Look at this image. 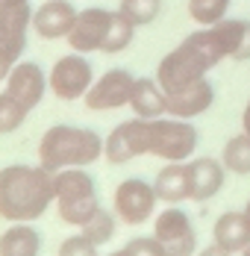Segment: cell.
<instances>
[{"instance_id":"83f0119b","label":"cell","mask_w":250,"mask_h":256,"mask_svg":"<svg viewBox=\"0 0 250 256\" xmlns=\"http://www.w3.org/2000/svg\"><path fill=\"white\" fill-rule=\"evenodd\" d=\"M15 62H18V59H15L12 53H6L3 48H0V82H6V80H9L12 68H15Z\"/></svg>"},{"instance_id":"cb8c5ba5","label":"cell","mask_w":250,"mask_h":256,"mask_svg":"<svg viewBox=\"0 0 250 256\" xmlns=\"http://www.w3.org/2000/svg\"><path fill=\"white\" fill-rule=\"evenodd\" d=\"M118 12L136 26H148L162 15V0H118Z\"/></svg>"},{"instance_id":"44dd1931","label":"cell","mask_w":250,"mask_h":256,"mask_svg":"<svg viewBox=\"0 0 250 256\" xmlns=\"http://www.w3.org/2000/svg\"><path fill=\"white\" fill-rule=\"evenodd\" d=\"M232 0H188V18L198 26H212L230 18Z\"/></svg>"},{"instance_id":"484cf974","label":"cell","mask_w":250,"mask_h":256,"mask_svg":"<svg viewBox=\"0 0 250 256\" xmlns=\"http://www.w3.org/2000/svg\"><path fill=\"white\" fill-rule=\"evenodd\" d=\"M56 256H100V254H98V244L88 242V238L80 232V236H68V238L59 244Z\"/></svg>"},{"instance_id":"e0dca14e","label":"cell","mask_w":250,"mask_h":256,"mask_svg":"<svg viewBox=\"0 0 250 256\" xmlns=\"http://www.w3.org/2000/svg\"><path fill=\"white\" fill-rule=\"evenodd\" d=\"M130 109H132L136 118H144V121H153V118L168 115V94H165V88L156 82V77H136L132 98H130Z\"/></svg>"},{"instance_id":"3957f363","label":"cell","mask_w":250,"mask_h":256,"mask_svg":"<svg viewBox=\"0 0 250 256\" xmlns=\"http://www.w3.org/2000/svg\"><path fill=\"white\" fill-rule=\"evenodd\" d=\"M53 188H56V212L65 224L82 227L94 212L100 209L98 186L88 171L80 168H62L53 174Z\"/></svg>"},{"instance_id":"7402d4cb","label":"cell","mask_w":250,"mask_h":256,"mask_svg":"<svg viewBox=\"0 0 250 256\" xmlns=\"http://www.w3.org/2000/svg\"><path fill=\"white\" fill-rule=\"evenodd\" d=\"M136 30H138V26L132 24V21H126L121 12H115L112 26H109V32H106V42H103L100 53H106V56H112V53H124L126 48L132 44V38H136Z\"/></svg>"},{"instance_id":"2e32d148","label":"cell","mask_w":250,"mask_h":256,"mask_svg":"<svg viewBox=\"0 0 250 256\" xmlns=\"http://www.w3.org/2000/svg\"><path fill=\"white\" fill-rule=\"evenodd\" d=\"M188 168H192V200L206 204V200H212L224 188L226 168H224L221 159L200 156V159H192L188 162Z\"/></svg>"},{"instance_id":"30bf717a","label":"cell","mask_w":250,"mask_h":256,"mask_svg":"<svg viewBox=\"0 0 250 256\" xmlns=\"http://www.w3.org/2000/svg\"><path fill=\"white\" fill-rule=\"evenodd\" d=\"M115 12L112 9H103V6H88L82 12H76L74 30L68 32V44L76 53H100L103 42H106V32L112 26Z\"/></svg>"},{"instance_id":"4316f807","label":"cell","mask_w":250,"mask_h":256,"mask_svg":"<svg viewBox=\"0 0 250 256\" xmlns=\"http://www.w3.org/2000/svg\"><path fill=\"white\" fill-rule=\"evenodd\" d=\"M130 256H168L165 254V248H162V242L156 238V236H138V238H130L124 244Z\"/></svg>"},{"instance_id":"ba28073f","label":"cell","mask_w":250,"mask_h":256,"mask_svg":"<svg viewBox=\"0 0 250 256\" xmlns=\"http://www.w3.org/2000/svg\"><path fill=\"white\" fill-rule=\"evenodd\" d=\"M153 236L162 242L168 256H194L198 250L194 224L180 206H168L159 212V218L153 221Z\"/></svg>"},{"instance_id":"836d02e7","label":"cell","mask_w":250,"mask_h":256,"mask_svg":"<svg viewBox=\"0 0 250 256\" xmlns=\"http://www.w3.org/2000/svg\"><path fill=\"white\" fill-rule=\"evenodd\" d=\"M238 256H250V248H244V250H242V254H238Z\"/></svg>"},{"instance_id":"d6a6232c","label":"cell","mask_w":250,"mask_h":256,"mask_svg":"<svg viewBox=\"0 0 250 256\" xmlns=\"http://www.w3.org/2000/svg\"><path fill=\"white\" fill-rule=\"evenodd\" d=\"M0 3H24V0H0Z\"/></svg>"},{"instance_id":"603a6c76","label":"cell","mask_w":250,"mask_h":256,"mask_svg":"<svg viewBox=\"0 0 250 256\" xmlns=\"http://www.w3.org/2000/svg\"><path fill=\"white\" fill-rule=\"evenodd\" d=\"M118 215H112V212H106L103 206H100L98 212L80 227L82 230V236L88 238V242H94V244H106V242H112V236H115V230H118V221H115Z\"/></svg>"},{"instance_id":"ac0fdd59","label":"cell","mask_w":250,"mask_h":256,"mask_svg":"<svg viewBox=\"0 0 250 256\" xmlns=\"http://www.w3.org/2000/svg\"><path fill=\"white\" fill-rule=\"evenodd\" d=\"M212 242L218 248L230 250L232 256L250 248V224L244 218V212H224L212 227Z\"/></svg>"},{"instance_id":"5b68a950","label":"cell","mask_w":250,"mask_h":256,"mask_svg":"<svg viewBox=\"0 0 250 256\" xmlns=\"http://www.w3.org/2000/svg\"><path fill=\"white\" fill-rule=\"evenodd\" d=\"M48 82H50V92L59 100H80V98H86V92L94 82V68H92L86 53H76V50L65 53V56H59L53 62Z\"/></svg>"},{"instance_id":"1f68e13d","label":"cell","mask_w":250,"mask_h":256,"mask_svg":"<svg viewBox=\"0 0 250 256\" xmlns=\"http://www.w3.org/2000/svg\"><path fill=\"white\" fill-rule=\"evenodd\" d=\"M242 212H244V218H248V224H250V200L244 204V209H242Z\"/></svg>"},{"instance_id":"f546056e","label":"cell","mask_w":250,"mask_h":256,"mask_svg":"<svg viewBox=\"0 0 250 256\" xmlns=\"http://www.w3.org/2000/svg\"><path fill=\"white\" fill-rule=\"evenodd\" d=\"M242 130L250 132V98H248V103H244V112H242Z\"/></svg>"},{"instance_id":"7a4b0ae2","label":"cell","mask_w":250,"mask_h":256,"mask_svg":"<svg viewBox=\"0 0 250 256\" xmlns=\"http://www.w3.org/2000/svg\"><path fill=\"white\" fill-rule=\"evenodd\" d=\"M103 156V138L94 130L71 127V124H53L38 142V165L48 171L62 168H86Z\"/></svg>"},{"instance_id":"ffe728a7","label":"cell","mask_w":250,"mask_h":256,"mask_svg":"<svg viewBox=\"0 0 250 256\" xmlns=\"http://www.w3.org/2000/svg\"><path fill=\"white\" fill-rule=\"evenodd\" d=\"M221 162L230 174H238V177L250 174V132L242 130L238 136L226 138L224 150H221Z\"/></svg>"},{"instance_id":"9a60e30c","label":"cell","mask_w":250,"mask_h":256,"mask_svg":"<svg viewBox=\"0 0 250 256\" xmlns=\"http://www.w3.org/2000/svg\"><path fill=\"white\" fill-rule=\"evenodd\" d=\"M156 198L168 206H176L182 200H192V168L188 162H165V168L153 180Z\"/></svg>"},{"instance_id":"7c38bea8","label":"cell","mask_w":250,"mask_h":256,"mask_svg":"<svg viewBox=\"0 0 250 256\" xmlns=\"http://www.w3.org/2000/svg\"><path fill=\"white\" fill-rule=\"evenodd\" d=\"M76 21V6L71 0H44L38 9H32V32L44 42L68 38Z\"/></svg>"},{"instance_id":"52a82bcc","label":"cell","mask_w":250,"mask_h":256,"mask_svg":"<svg viewBox=\"0 0 250 256\" xmlns=\"http://www.w3.org/2000/svg\"><path fill=\"white\" fill-rule=\"evenodd\" d=\"M156 188L153 182L142 177H126L124 182H118L115 188V215L130 224V227H138L144 224L148 218H153V209H156Z\"/></svg>"},{"instance_id":"d6986e66","label":"cell","mask_w":250,"mask_h":256,"mask_svg":"<svg viewBox=\"0 0 250 256\" xmlns=\"http://www.w3.org/2000/svg\"><path fill=\"white\" fill-rule=\"evenodd\" d=\"M38 250H42V236L30 221L12 224L0 236V256H38Z\"/></svg>"},{"instance_id":"5bb4252c","label":"cell","mask_w":250,"mask_h":256,"mask_svg":"<svg viewBox=\"0 0 250 256\" xmlns=\"http://www.w3.org/2000/svg\"><path fill=\"white\" fill-rule=\"evenodd\" d=\"M215 103V86L209 82V77L198 80L180 92L168 94V115L171 118H182V121H192L203 112H209Z\"/></svg>"},{"instance_id":"8992f818","label":"cell","mask_w":250,"mask_h":256,"mask_svg":"<svg viewBox=\"0 0 250 256\" xmlns=\"http://www.w3.org/2000/svg\"><path fill=\"white\" fill-rule=\"evenodd\" d=\"M148 144H150V121L132 115L130 121L118 124V127L103 138V156L112 165H126L136 156L148 154L150 150Z\"/></svg>"},{"instance_id":"4fadbf2b","label":"cell","mask_w":250,"mask_h":256,"mask_svg":"<svg viewBox=\"0 0 250 256\" xmlns=\"http://www.w3.org/2000/svg\"><path fill=\"white\" fill-rule=\"evenodd\" d=\"M48 88H50L48 74H44L42 65H36V62H15L12 74L6 80V92H9L15 100L24 103L30 112L44 100Z\"/></svg>"},{"instance_id":"6da1fadb","label":"cell","mask_w":250,"mask_h":256,"mask_svg":"<svg viewBox=\"0 0 250 256\" xmlns=\"http://www.w3.org/2000/svg\"><path fill=\"white\" fill-rule=\"evenodd\" d=\"M53 200V171L44 165H6L0 171V218L9 224L42 218Z\"/></svg>"},{"instance_id":"d4e9b609","label":"cell","mask_w":250,"mask_h":256,"mask_svg":"<svg viewBox=\"0 0 250 256\" xmlns=\"http://www.w3.org/2000/svg\"><path fill=\"white\" fill-rule=\"evenodd\" d=\"M26 115H30V109L24 103L15 100L9 92H0V136H9V132L21 130Z\"/></svg>"},{"instance_id":"f1b7e54d","label":"cell","mask_w":250,"mask_h":256,"mask_svg":"<svg viewBox=\"0 0 250 256\" xmlns=\"http://www.w3.org/2000/svg\"><path fill=\"white\" fill-rule=\"evenodd\" d=\"M198 256H232V254H230V250H224V248H218V244L212 242V244H209L206 250H200Z\"/></svg>"},{"instance_id":"4dcf8cb0","label":"cell","mask_w":250,"mask_h":256,"mask_svg":"<svg viewBox=\"0 0 250 256\" xmlns=\"http://www.w3.org/2000/svg\"><path fill=\"white\" fill-rule=\"evenodd\" d=\"M106 256H130V250H126V248H121V250H115V254H106Z\"/></svg>"},{"instance_id":"9c48e42d","label":"cell","mask_w":250,"mask_h":256,"mask_svg":"<svg viewBox=\"0 0 250 256\" xmlns=\"http://www.w3.org/2000/svg\"><path fill=\"white\" fill-rule=\"evenodd\" d=\"M132 86H136V77L126 71V68H109L106 74H100L92 88L86 92V106L92 112H109V109H121V106H130V98H132Z\"/></svg>"},{"instance_id":"277c9868","label":"cell","mask_w":250,"mask_h":256,"mask_svg":"<svg viewBox=\"0 0 250 256\" xmlns=\"http://www.w3.org/2000/svg\"><path fill=\"white\" fill-rule=\"evenodd\" d=\"M198 130L194 124L182 121V118H153L150 121V156H159L165 162H186L188 156L198 150Z\"/></svg>"},{"instance_id":"8fae6325","label":"cell","mask_w":250,"mask_h":256,"mask_svg":"<svg viewBox=\"0 0 250 256\" xmlns=\"http://www.w3.org/2000/svg\"><path fill=\"white\" fill-rule=\"evenodd\" d=\"M32 30V6L24 3H0V48L21 59L26 50V36Z\"/></svg>"}]
</instances>
